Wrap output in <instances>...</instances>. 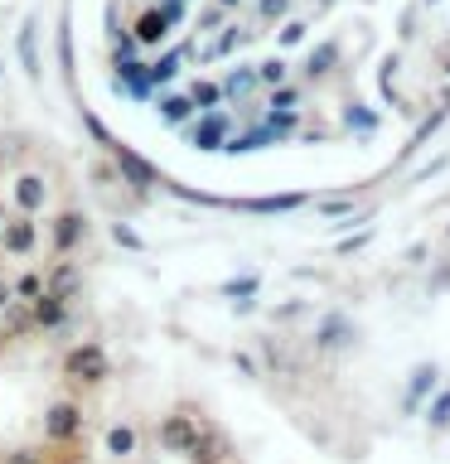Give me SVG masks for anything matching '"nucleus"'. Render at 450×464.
<instances>
[{"mask_svg":"<svg viewBox=\"0 0 450 464\" xmlns=\"http://www.w3.org/2000/svg\"><path fill=\"white\" fill-rule=\"evenodd\" d=\"M83 430V411L73 401H58V406H49V416H44V435H49V440H73V435Z\"/></svg>","mask_w":450,"mask_h":464,"instance_id":"1","label":"nucleus"},{"mask_svg":"<svg viewBox=\"0 0 450 464\" xmlns=\"http://www.w3.org/2000/svg\"><path fill=\"white\" fill-rule=\"evenodd\" d=\"M58 464H73V459H58Z\"/></svg>","mask_w":450,"mask_h":464,"instance_id":"3","label":"nucleus"},{"mask_svg":"<svg viewBox=\"0 0 450 464\" xmlns=\"http://www.w3.org/2000/svg\"><path fill=\"white\" fill-rule=\"evenodd\" d=\"M107 450H112V455H136V430H131V426H112L107 430Z\"/></svg>","mask_w":450,"mask_h":464,"instance_id":"2","label":"nucleus"}]
</instances>
